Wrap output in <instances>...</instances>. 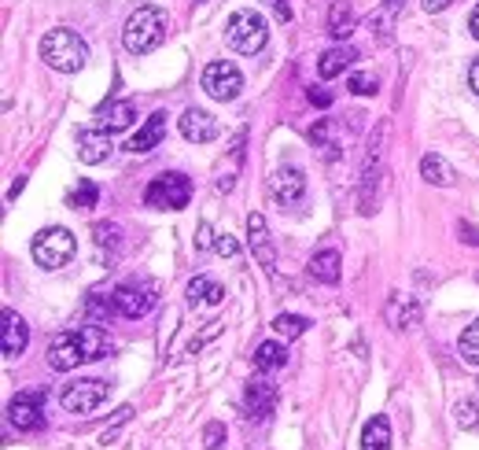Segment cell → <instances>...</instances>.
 <instances>
[{"label":"cell","mask_w":479,"mask_h":450,"mask_svg":"<svg viewBox=\"0 0 479 450\" xmlns=\"http://www.w3.org/2000/svg\"><path fill=\"white\" fill-rule=\"evenodd\" d=\"M468 85L475 89V97H479V59L472 63V70H468Z\"/></svg>","instance_id":"b9f144b4"},{"label":"cell","mask_w":479,"mask_h":450,"mask_svg":"<svg viewBox=\"0 0 479 450\" xmlns=\"http://www.w3.org/2000/svg\"><path fill=\"white\" fill-rule=\"evenodd\" d=\"M339 274H343V258H339V251L325 247V251H318V255L310 258V277H314V281H321V285H336Z\"/></svg>","instance_id":"ffe728a7"},{"label":"cell","mask_w":479,"mask_h":450,"mask_svg":"<svg viewBox=\"0 0 479 450\" xmlns=\"http://www.w3.org/2000/svg\"><path fill=\"white\" fill-rule=\"evenodd\" d=\"M457 351H461V358H464L468 366H479V321H472V325L461 332Z\"/></svg>","instance_id":"f1b7e54d"},{"label":"cell","mask_w":479,"mask_h":450,"mask_svg":"<svg viewBox=\"0 0 479 450\" xmlns=\"http://www.w3.org/2000/svg\"><path fill=\"white\" fill-rule=\"evenodd\" d=\"M166 12L155 8V5H144L137 8L130 19H126V30H122V45L126 52L133 56H144V52H155L162 41H166Z\"/></svg>","instance_id":"6da1fadb"},{"label":"cell","mask_w":479,"mask_h":450,"mask_svg":"<svg viewBox=\"0 0 479 450\" xmlns=\"http://www.w3.org/2000/svg\"><path fill=\"white\" fill-rule=\"evenodd\" d=\"M104 399H108V384L96 381V377H81V381L67 384L63 395H59L67 413H92V410L104 406Z\"/></svg>","instance_id":"52a82bcc"},{"label":"cell","mask_w":479,"mask_h":450,"mask_svg":"<svg viewBox=\"0 0 479 450\" xmlns=\"http://www.w3.org/2000/svg\"><path fill=\"white\" fill-rule=\"evenodd\" d=\"M30 251H34V262H37L41 269H63V266L74 258L78 244H74L70 229H63V225H52V229H41V233L34 236Z\"/></svg>","instance_id":"277c9868"},{"label":"cell","mask_w":479,"mask_h":450,"mask_svg":"<svg viewBox=\"0 0 479 450\" xmlns=\"http://www.w3.org/2000/svg\"><path fill=\"white\" fill-rule=\"evenodd\" d=\"M78 343H81V354H85V362H100V358L111 354V336L100 329V325H81L78 329Z\"/></svg>","instance_id":"ac0fdd59"},{"label":"cell","mask_w":479,"mask_h":450,"mask_svg":"<svg viewBox=\"0 0 479 450\" xmlns=\"http://www.w3.org/2000/svg\"><path fill=\"white\" fill-rule=\"evenodd\" d=\"M273 329H276V336H284V340H299V336L310 329V321L299 318V314H276V318H273Z\"/></svg>","instance_id":"83f0119b"},{"label":"cell","mask_w":479,"mask_h":450,"mask_svg":"<svg viewBox=\"0 0 479 450\" xmlns=\"http://www.w3.org/2000/svg\"><path fill=\"white\" fill-rule=\"evenodd\" d=\"M196 247H211V225H200V236H196Z\"/></svg>","instance_id":"7bdbcfd3"},{"label":"cell","mask_w":479,"mask_h":450,"mask_svg":"<svg viewBox=\"0 0 479 450\" xmlns=\"http://www.w3.org/2000/svg\"><path fill=\"white\" fill-rule=\"evenodd\" d=\"M421 177H424V182L428 185H439V189H450L453 182H457V173H453V166L443 159V155H424L421 159Z\"/></svg>","instance_id":"44dd1931"},{"label":"cell","mask_w":479,"mask_h":450,"mask_svg":"<svg viewBox=\"0 0 479 450\" xmlns=\"http://www.w3.org/2000/svg\"><path fill=\"white\" fill-rule=\"evenodd\" d=\"M453 417L464 432H479V399H461L453 406Z\"/></svg>","instance_id":"1f68e13d"},{"label":"cell","mask_w":479,"mask_h":450,"mask_svg":"<svg viewBox=\"0 0 479 450\" xmlns=\"http://www.w3.org/2000/svg\"><path fill=\"white\" fill-rule=\"evenodd\" d=\"M450 5H453V0H424V12H432V16H435V12H446Z\"/></svg>","instance_id":"60d3db41"},{"label":"cell","mask_w":479,"mask_h":450,"mask_svg":"<svg viewBox=\"0 0 479 450\" xmlns=\"http://www.w3.org/2000/svg\"><path fill=\"white\" fill-rule=\"evenodd\" d=\"M240 155H244V152H240V141H236V148H233V162H240ZM233 182H236V177H233V170H229L225 177H218V189H222V193H229V189H233Z\"/></svg>","instance_id":"f35d334b"},{"label":"cell","mask_w":479,"mask_h":450,"mask_svg":"<svg viewBox=\"0 0 479 450\" xmlns=\"http://www.w3.org/2000/svg\"><path fill=\"white\" fill-rule=\"evenodd\" d=\"M284 343H276V340H266V343H258V351H255V370L258 373H273V370H280L284 366Z\"/></svg>","instance_id":"484cf974"},{"label":"cell","mask_w":479,"mask_h":450,"mask_svg":"<svg viewBox=\"0 0 479 450\" xmlns=\"http://www.w3.org/2000/svg\"><path fill=\"white\" fill-rule=\"evenodd\" d=\"M262 5L280 19V23H287V19H292V5H287V0H262Z\"/></svg>","instance_id":"8d00e7d4"},{"label":"cell","mask_w":479,"mask_h":450,"mask_svg":"<svg viewBox=\"0 0 479 450\" xmlns=\"http://www.w3.org/2000/svg\"><path fill=\"white\" fill-rule=\"evenodd\" d=\"M468 30H472V37H475V41H479V8H475V12H472V23H468Z\"/></svg>","instance_id":"ee69618b"},{"label":"cell","mask_w":479,"mask_h":450,"mask_svg":"<svg viewBox=\"0 0 479 450\" xmlns=\"http://www.w3.org/2000/svg\"><path fill=\"white\" fill-rule=\"evenodd\" d=\"M310 104H318V108H328L332 104V93H328V89H310Z\"/></svg>","instance_id":"ab89813d"},{"label":"cell","mask_w":479,"mask_h":450,"mask_svg":"<svg viewBox=\"0 0 479 450\" xmlns=\"http://www.w3.org/2000/svg\"><path fill=\"white\" fill-rule=\"evenodd\" d=\"M222 443H225V424H218V421L207 424V428H203V446H207V450H218Z\"/></svg>","instance_id":"e575fe53"},{"label":"cell","mask_w":479,"mask_h":450,"mask_svg":"<svg viewBox=\"0 0 479 450\" xmlns=\"http://www.w3.org/2000/svg\"><path fill=\"white\" fill-rule=\"evenodd\" d=\"M111 137H108V130H81L78 133V159L85 162V166H96V162H104L108 155H111Z\"/></svg>","instance_id":"2e32d148"},{"label":"cell","mask_w":479,"mask_h":450,"mask_svg":"<svg viewBox=\"0 0 479 450\" xmlns=\"http://www.w3.org/2000/svg\"><path fill=\"white\" fill-rule=\"evenodd\" d=\"M26 343H30V325L16 310H5V325H0V351H5V358H19Z\"/></svg>","instance_id":"5bb4252c"},{"label":"cell","mask_w":479,"mask_h":450,"mask_svg":"<svg viewBox=\"0 0 479 450\" xmlns=\"http://www.w3.org/2000/svg\"><path fill=\"white\" fill-rule=\"evenodd\" d=\"M162 137H166V111H155V115H151V119H148V122L133 133V141H130L126 148H130L133 155H144V152H151Z\"/></svg>","instance_id":"d6986e66"},{"label":"cell","mask_w":479,"mask_h":450,"mask_svg":"<svg viewBox=\"0 0 479 450\" xmlns=\"http://www.w3.org/2000/svg\"><path fill=\"white\" fill-rule=\"evenodd\" d=\"M8 421H12L19 432H37V428H45L41 392H23L19 399H12V406H8Z\"/></svg>","instance_id":"30bf717a"},{"label":"cell","mask_w":479,"mask_h":450,"mask_svg":"<svg viewBox=\"0 0 479 450\" xmlns=\"http://www.w3.org/2000/svg\"><path fill=\"white\" fill-rule=\"evenodd\" d=\"M266 37H269V26H266V16L255 12V8H240L229 16L225 23V45L244 52V56H255L266 48Z\"/></svg>","instance_id":"3957f363"},{"label":"cell","mask_w":479,"mask_h":450,"mask_svg":"<svg viewBox=\"0 0 479 450\" xmlns=\"http://www.w3.org/2000/svg\"><path fill=\"white\" fill-rule=\"evenodd\" d=\"M214 247H218V255H225V258H233V255H240V244L229 236V233H222L218 240H214Z\"/></svg>","instance_id":"74e56055"},{"label":"cell","mask_w":479,"mask_h":450,"mask_svg":"<svg viewBox=\"0 0 479 450\" xmlns=\"http://www.w3.org/2000/svg\"><path fill=\"white\" fill-rule=\"evenodd\" d=\"M399 12H402V0H383V5L369 16V34L380 41V45H388L395 37V23H399Z\"/></svg>","instance_id":"e0dca14e"},{"label":"cell","mask_w":479,"mask_h":450,"mask_svg":"<svg viewBox=\"0 0 479 450\" xmlns=\"http://www.w3.org/2000/svg\"><path fill=\"white\" fill-rule=\"evenodd\" d=\"M96 200H100V189H96L92 182H78V189L67 196V204L74 211H89V207H96Z\"/></svg>","instance_id":"d6a6232c"},{"label":"cell","mask_w":479,"mask_h":450,"mask_svg":"<svg viewBox=\"0 0 479 450\" xmlns=\"http://www.w3.org/2000/svg\"><path fill=\"white\" fill-rule=\"evenodd\" d=\"M361 450H391V424H388V417H372L361 428Z\"/></svg>","instance_id":"d4e9b609"},{"label":"cell","mask_w":479,"mask_h":450,"mask_svg":"<svg viewBox=\"0 0 479 450\" xmlns=\"http://www.w3.org/2000/svg\"><path fill=\"white\" fill-rule=\"evenodd\" d=\"M247 244H251L258 266L273 277V274H276V251H273V244H269V229H266V218H262V215H247Z\"/></svg>","instance_id":"8fae6325"},{"label":"cell","mask_w":479,"mask_h":450,"mask_svg":"<svg viewBox=\"0 0 479 450\" xmlns=\"http://www.w3.org/2000/svg\"><path fill=\"white\" fill-rule=\"evenodd\" d=\"M269 196H273V204H276L280 211L299 207L303 196H307V177H303V170H299V166H280V170H273V177H269Z\"/></svg>","instance_id":"ba28073f"},{"label":"cell","mask_w":479,"mask_h":450,"mask_svg":"<svg viewBox=\"0 0 479 450\" xmlns=\"http://www.w3.org/2000/svg\"><path fill=\"white\" fill-rule=\"evenodd\" d=\"M181 137L192 141V144H211L218 137V119L200 111V108H188L181 115Z\"/></svg>","instance_id":"4fadbf2b"},{"label":"cell","mask_w":479,"mask_h":450,"mask_svg":"<svg viewBox=\"0 0 479 450\" xmlns=\"http://www.w3.org/2000/svg\"><path fill=\"white\" fill-rule=\"evenodd\" d=\"M244 403H247V413H251L255 421H266V417L276 410V384L266 381V377H255V381L247 384Z\"/></svg>","instance_id":"9a60e30c"},{"label":"cell","mask_w":479,"mask_h":450,"mask_svg":"<svg viewBox=\"0 0 479 450\" xmlns=\"http://www.w3.org/2000/svg\"><path fill=\"white\" fill-rule=\"evenodd\" d=\"M133 119H137V108H133L130 100H122V104L108 108V115H104V130H108V133H111V130H126Z\"/></svg>","instance_id":"f546056e"},{"label":"cell","mask_w":479,"mask_h":450,"mask_svg":"<svg viewBox=\"0 0 479 450\" xmlns=\"http://www.w3.org/2000/svg\"><path fill=\"white\" fill-rule=\"evenodd\" d=\"M89 310H92L96 318H111V314H115L119 307H115V296H111V299H100V296H92V299H89Z\"/></svg>","instance_id":"d590c367"},{"label":"cell","mask_w":479,"mask_h":450,"mask_svg":"<svg viewBox=\"0 0 479 450\" xmlns=\"http://www.w3.org/2000/svg\"><path fill=\"white\" fill-rule=\"evenodd\" d=\"M81 362H85V354H81V343H78V329L74 332H59L52 340V347H48V366L56 373H67V370H74Z\"/></svg>","instance_id":"7c38bea8"},{"label":"cell","mask_w":479,"mask_h":450,"mask_svg":"<svg viewBox=\"0 0 479 450\" xmlns=\"http://www.w3.org/2000/svg\"><path fill=\"white\" fill-rule=\"evenodd\" d=\"M41 59H45L52 70H59V74H78V70L89 63V45H85L74 30L59 26V30H48V34L41 37Z\"/></svg>","instance_id":"7a4b0ae2"},{"label":"cell","mask_w":479,"mask_h":450,"mask_svg":"<svg viewBox=\"0 0 479 450\" xmlns=\"http://www.w3.org/2000/svg\"><path fill=\"white\" fill-rule=\"evenodd\" d=\"M92 240H96V247H119L122 244V225L119 222H96L92 225Z\"/></svg>","instance_id":"4dcf8cb0"},{"label":"cell","mask_w":479,"mask_h":450,"mask_svg":"<svg viewBox=\"0 0 479 450\" xmlns=\"http://www.w3.org/2000/svg\"><path fill=\"white\" fill-rule=\"evenodd\" d=\"M354 59H358V48L343 41V45H336V48H328V52L321 56V63H318V74H321V78H336V74H343V70H347Z\"/></svg>","instance_id":"7402d4cb"},{"label":"cell","mask_w":479,"mask_h":450,"mask_svg":"<svg viewBox=\"0 0 479 450\" xmlns=\"http://www.w3.org/2000/svg\"><path fill=\"white\" fill-rule=\"evenodd\" d=\"M240 89H244V74H240L236 63H229V59L207 63V70H203V93H207L211 100L229 104V100L240 97Z\"/></svg>","instance_id":"8992f818"},{"label":"cell","mask_w":479,"mask_h":450,"mask_svg":"<svg viewBox=\"0 0 479 450\" xmlns=\"http://www.w3.org/2000/svg\"><path fill=\"white\" fill-rule=\"evenodd\" d=\"M354 8H350V0H336L332 5V12H328V34L336 37V41H347L350 34H354Z\"/></svg>","instance_id":"cb8c5ba5"},{"label":"cell","mask_w":479,"mask_h":450,"mask_svg":"<svg viewBox=\"0 0 479 450\" xmlns=\"http://www.w3.org/2000/svg\"><path fill=\"white\" fill-rule=\"evenodd\" d=\"M188 299H192V303H211V307H218V303L225 299V288H222L218 281H211V277H196V281H188Z\"/></svg>","instance_id":"4316f807"},{"label":"cell","mask_w":479,"mask_h":450,"mask_svg":"<svg viewBox=\"0 0 479 450\" xmlns=\"http://www.w3.org/2000/svg\"><path fill=\"white\" fill-rule=\"evenodd\" d=\"M188 200H192V182L184 173H162L144 193V204L155 211H181L188 207Z\"/></svg>","instance_id":"5b68a950"},{"label":"cell","mask_w":479,"mask_h":450,"mask_svg":"<svg viewBox=\"0 0 479 450\" xmlns=\"http://www.w3.org/2000/svg\"><path fill=\"white\" fill-rule=\"evenodd\" d=\"M347 89H350L354 97H372L376 89H380V81H376L372 74H350V78H347Z\"/></svg>","instance_id":"836d02e7"},{"label":"cell","mask_w":479,"mask_h":450,"mask_svg":"<svg viewBox=\"0 0 479 450\" xmlns=\"http://www.w3.org/2000/svg\"><path fill=\"white\" fill-rule=\"evenodd\" d=\"M388 321L395 329H413V325H421V307L410 296H391L388 299Z\"/></svg>","instance_id":"603a6c76"},{"label":"cell","mask_w":479,"mask_h":450,"mask_svg":"<svg viewBox=\"0 0 479 450\" xmlns=\"http://www.w3.org/2000/svg\"><path fill=\"white\" fill-rule=\"evenodd\" d=\"M159 299V285L155 281H130L115 292V307L122 318H144Z\"/></svg>","instance_id":"9c48e42d"}]
</instances>
